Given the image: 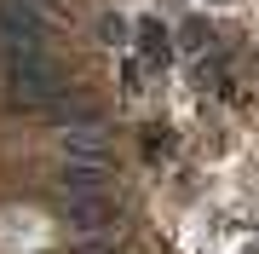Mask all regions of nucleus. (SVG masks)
Listing matches in <instances>:
<instances>
[{
  "mask_svg": "<svg viewBox=\"0 0 259 254\" xmlns=\"http://www.w3.org/2000/svg\"><path fill=\"white\" fill-rule=\"evenodd\" d=\"M6 81L29 104H64V81H58V69L40 52H6Z\"/></svg>",
  "mask_w": 259,
  "mask_h": 254,
  "instance_id": "nucleus-1",
  "label": "nucleus"
},
{
  "mask_svg": "<svg viewBox=\"0 0 259 254\" xmlns=\"http://www.w3.org/2000/svg\"><path fill=\"white\" fill-rule=\"evenodd\" d=\"M40 12L35 0H0V52H40Z\"/></svg>",
  "mask_w": 259,
  "mask_h": 254,
  "instance_id": "nucleus-2",
  "label": "nucleus"
},
{
  "mask_svg": "<svg viewBox=\"0 0 259 254\" xmlns=\"http://www.w3.org/2000/svg\"><path fill=\"white\" fill-rule=\"evenodd\" d=\"M64 191L69 197H98L104 191V162H64Z\"/></svg>",
  "mask_w": 259,
  "mask_h": 254,
  "instance_id": "nucleus-3",
  "label": "nucleus"
},
{
  "mask_svg": "<svg viewBox=\"0 0 259 254\" xmlns=\"http://www.w3.org/2000/svg\"><path fill=\"white\" fill-rule=\"evenodd\" d=\"M69 220L81 231H104V220H110V202L104 197H69Z\"/></svg>",
  "mask_w": 259,
  "mask_h": 254,
  "instance_id": "nucleus-4",
  "label": "nucleus"
},
{
  "mask_svg": "<svg viewBox=\"0 0 259 254\" xmlns=\"http://www.w3.org/2000/svg\"><path fill=\"white\" fill-rule=\"evenodd\" d=\"M139 52L150 58V64H167L173 47H167V29H161V23H139Z\"/></svg>",
  "mask_w": 259,
  "mask_h": 254,
  "instance_id": "nucleus-5",
  "label": "nucleus"
}]
</instances>
